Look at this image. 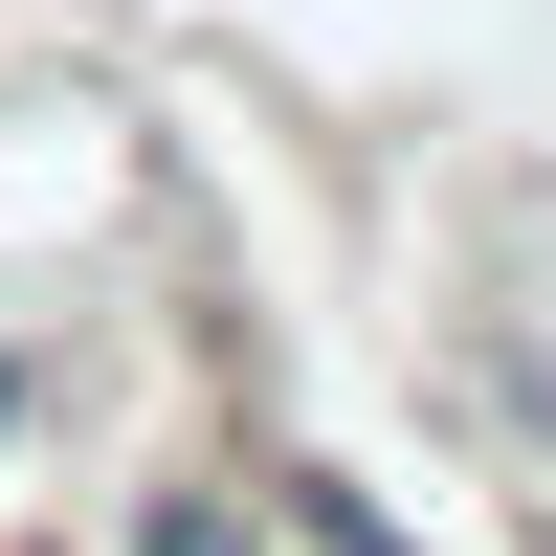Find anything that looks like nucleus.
<instances>
[{"label": "nucleus", "mask_w": 556, "mask_h": 556, "mask_svg": "<svg viewBox=\"0 0 556 556\" xmlns=\"http://www.w3.org/2000/svg\"><path fill=\"white\" fill-rule=\"evenodd\" d=\"M0 401H23V379H0Z\"/></svg>", "instance_id": "f257e3e1"}]
</instances>
